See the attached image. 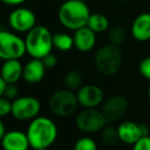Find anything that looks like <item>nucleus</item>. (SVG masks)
<instances>
[{"label": "nucleus", "mask_w": 150, "mask_h": 150, "mask_svg": "<svg viewBox=\"0 0 150 150\" xmlns=\"http://www.w3.org/2000/svg\"><path fill=\"white\" fill-rule=\"evenodd\" d=\"M26 133L33 149L49 148L56 141L58 135L55 122L49 117L39 115L31 120Z\"/></svg>", "instance_id": "f257e3e1"}, {"label": "nucleus", "mask_w": 150, "mask_h": 150, "mask_svg": "<svg viewBox=\"0 0 150 150\" xmlns=\"http://www.w3.org/2000/svg\"><path fill=\"white\" fill-rule=\"evenodd\" d=\"M91 12L86 2L65 0L58 8V21L63 28L74 31L87 26Z\"/></svg>", "instance_id": "f03ea898"}, {"label": "nucleus", "mask_w": 150, "mask_h": 150, "mask_svg": "<svg viewBox=\"0 0 150 150\" xmlns=\"http://www.w3.org/2000/svg\"><path fill=\"white\" fill-rule=\"evenodd\" d=\"M27 53L32 58L42 59L51 53L53 49V35L49 29L42 25H36L26 34L25 38Z\"/></svg>", "instance_id": "7ed1b4c3"}, {"label": "nucleus", "mask_w": 150, "mask_h": 150, "mask_svg": "<svg viewBox=\"0 0 150 150\" xmlns=\"http://www.w3.org/2000/svg\"><path fill=\"white\" fill-rule=\"evenodd\" d=\"M95 67L103 76H113L120 71L122 63V53L119 46L107 44L100 47L95 53Z\"/></svg>", "instance_id": "20e7f679"}, {"label": "nucleus", "mask_w": 150, "mask_h": 150, "mask_svg": "<svg viewBox=\"0 0 150 150\" xmlns=\"http://www.w3.org/2000/svg\"><path fill=\"white\" fill-rule=\"evenodd\" d=\"M26 53L25 39L16 32L0 31V59H21Z\"/></svg>", "instance_id": "39448f33"}, {"label": "nucleus", "mask_w": 150, "mask_h": 150, "mask_svg": "<svg viewBox=\"0 0 150 150\" xmlns=\"http://www.w3.org/2000/svg\"><path fill=\"white\" fill-rule=\"evenodd\" d=\"M77 94L69 89L58 90L49 99V108L57 117H65L74 115L79 106Z\"/></svg>", "instance_id": "423d86ee"}, {"label": "nucleus", "mask_w": 150, "mask_h": 150, "mask_svg": "<svg viewBox=\"0 0 150 150\" xmlns=\"http://www.w3.org/2000/svg\"><path fill=\"white\" fill-rule=\"evenodd\" d=\"M76 126L84 133H96L107 124L102 111L95 108H84L76 117Z\"/></svg>", "instance_id": "0eeeda50"}, {"label": "nucleus", "mask_w": 150, "mask_h": 150, "mask_svg": "<svg viewBox=\"0 0 150 150\" xmlns=\"http://www.w3.org/2000/svg\"><path fill=\"white\" fill-rule=\"evenodd\" d=\"M41 110V102L34 96H21L12 101L11 115L16 120H32Z\"/></svg>", "instance_id": "6e6552de"}, {"label": "nucleus", "mask_w": 150, "mask_h": 150, "mask_svg": "<svg viewBox=\"0 0 150 150\" xmlns=\"http://www.w3.org/2000/svg\"><path fill=\"white\" fill-rule=\"evenodd\" d=\"M36 16L28 7L18 6L8 16V25L16 33H28L36 26Z\"/></svg>", "instance_id": "1a4fd4ad"}, {"label": "nucleus", "mask_w": 150, "mask_h": 150, "mask_svg": "<svg viewBox=\"0 0 150 150\" xmlns=\"http://www.w3.org/2000/svg\"><path fill=\"white\" fill-rule=\"evenodd\" d=\"M117 129L120 142H124L128 145H134L141 138L149 136L150 134L149 128L146 125L137 124L130 120L120 122Z\"/></svg>", "instance_id": "9d476101"}, {"label": "nucleus", "mask_w": 150, "mask_h": 150, "mask_svg": "<svg viewBox=\"0 0 150 150\" xmlns=\"http://www.w3.org/2000/svg\"><path fill=\"white\" fill-rule=\"evenodd\" d=\"M76 94L79 104L84 108H95L102 103L104 98L102 89L92 84L82 86Z\"/></svg>", "instance_id": "9b49d317"}, {"label": "nucleus", "mask_w": 150, "mask_h": 150, "mask_svg": "<svg viewBox=\"0 0 150 150\" xmlns=\"http://www.w3.org/2000/svg\"><path fill=\"white\" fill-rule=\"evenodd\" d=\"M129 103L124 96L115 95L108 98L102 106V112L107 122L122 119L128 110Z\"/></svg>", "instance_id": "f8f14e48"}, {"label": "nucleus", "mask_w": 150, "mask_h": 150, "mask_svg": "<svg viewBox=\"0 0 150 150\" xmlns=\"http://www.w3.org/2000/svg\"><path fill=\"white\" fill-rule=\"evenodd\" d=\"M1 147L3 150H29L31 145L26 132L12 130L4 135L1 140Z\"/></svg>", "instance_id": "ddd939ff"}, {"label": "nucleus", "mask_w": 150, "mask_h": 150, "mask_svg": "<svg viewBox=\"0 0 150 150\" xmlns=\"http://www.w3.org/2000/svg\"><path fill=\"white\" fill-rule=\"evenodd\" d=\"M73 37L74 46L80 52H89L96 45V33L87 26L76 30Z\"/></svg>", "instance_id": "4468645a"}, {"label": "nucleus", "mask_w": 150, "mask_h": 150, "mask_svg": "<svg viewBox=\"0 0 150 150\" xmlns=\"http://www.w3.org/2000/svg\"><path fill=\"white\" fill-rule=\"evenodd\" d=\"M46 69L42 59L32 58L24 65L23 79L29 84H38L43 80Z\"/></svg>", "instance_id": "2eb2a0df"}, {"label": "nucleus", "mask_w": 150, "mask_h": 150, "mask_svg": "<svg viewBox=\"0 0 150 150\" xmlns=\"http://www.w3.org/2000/svg\"><path fill=\"white\" fill-rule=\"evenodd\" d=\"M131 34L139 42L150 40V13L144 12L135 18L131 27Z\"/></svg>", "instance_id": "dca6fc26"}, {"label": "nucleus", "mask_w": 150, "mask_h": 150, "mask_svg": "<svg viewBox=\"0 0 150 150\" xmlns=\"http://www.w3.org/2000/svg\"><path fill=\"white\" fill-rule=\"evenodd\" d=\"M24 65L20 59L4 60L0 69V75L7 84H16L23 78Z\"/></svg>", "instance_id": "f3484780"}, {"label": "nucleus", "mask_w": 150, "mask_h": 150, "mask_svg": "<svg viewBox=\"0 0 150 150\" xmlns=\"http://www.w3.org/2000/svg\"><path fill=\"white\" fill-rule=\"evenodd\" d=\"M87 27L96 34L104 33L109 29V21L102 13H91L87 23Z\"/></svg>", "instance_id": "a211bd4d"}, {"label": "nucleus", "mask_w": 150, "mask_h": 150, "mask_svg": "<svg viewBox=\"0 0 150 150\" xmlns=\"http://www.w3.org/2000/svg\"><path fill=\"white\" fill-rule=\"evenodd\" d=\"M53 47L62 52H67L74 46V37L67 33L58 32L53 35Z\"/></svg>", "instance_id": "6ab92c4d"}, {"label": "nucleus", "mask_w": 150, "mask_h": 150, "mask_svg": "<svg viewBox=\"0 0 150 150\" xmlns=\"http://www.w3.org/2000/svg\"><path fill=\"white\" fill-rule=\"evenodd\" d=\"M101 140L108 147L117 146L120 141L117 129L113 128L111 126H105L101 130Z\"/></svg>", "instance_id": "aec40b11"}, {"label": "nucleus", "mask_w": 150, "mask_h": 150, "mask_svg": "<svg viewBox=\"0 0 150 150\" xmlns=\"http://www.w3.org/2000/svg\"><path fill=\"white\" fill-rule=\"evenodd\" d=\"M127 38V32L120 25H115L108 29V40L109 43L115 46L122 45Z\"/></svg>", "instance_id": "412c9836"}, {"label": "nucleus", "mask_w": 150, "mask_h": 150, "mask_svg": "<svg viewBox=\"0 0 150 150\" xmlns=\"http://www.w3.org/2000/svg\"><path fill=\"white\" fill-rule=\"evenodd\" d=\"M64 85L67 89L78 91L83 86V77L78 71H69L64 77Z\"/></svg>", "instance_id": "4be33fe9"}, {"label": "nucleus", "mask_w": 150, "mask_h": 150, "mask_svg": "<svg viewBox=\"0 0 150 150\" xmlns=\"http://www.w3.org/2000/svg\"><path fill=\"white\" fill-rule=\"evenodd\" d=\"M74 150H97V144L90 137H83L77 140Z\"/></svg>", "instance_id": "5701e85b"}, {"label": "nucleus", "mask_w": 150, "mask_h": 150, "mask_svg": "<svg viewBox=\"0 0 150 150\" xmlns=\"http://www.w3.org/2000/svg\"><path fill=\"white\" fill-rule=\"evenodd\" d=\"M12 109V101L4 96L0 97V117H7L11 115Z\"/></svg>", "instance_id": "b1692460"}, {"label": "nucleus", "mask_w": 150, "mask_h": 150, "mask_svg": "<svg viewBox=\"0 0 150 150\" xmlns=\"http://www.w3.org/2000/svg\"><path fill=\"white\" fill-rule=\"evenodd\" d=\"M139 71L141 76L150 81V56L143 58L139 63Z\"/></svg>", "instance_id": "393cba45"}, {"label": "nucleus", "mask_w": 150, "mask_h": 150, "mask_svg": "<svg viewBox=\"0 0 150 150\" xmlns=\"http://www.w3.org/2000/svg\"><path fill=\"white\" fill-rule=\"evenodd\" d=\"M18 88L16 84H7L4 90L3 96L8 98L9 100H14L16 98L18 97Z\"/></svg>", "instance_id": "a878e982"}, {"label": "nucleus", "mask_w": 150, "mask_h": 150, "mask_svg": "<svg viewBox=\"0 0 150 150\" xmlns=\"http://www.w3.org/2000/svg\"><path fill=\"white\" fill-rule=\"evenodd\" d=\"M133 150H150V136L143 137L135 143L133 145Z\"/></svg>", "instance_id": "bb28decb"}, {"label": "nucleus", "mask_w": 150, "mask_h": 150, "mask_svg": "<svg viewBox=\"0 0 150 150\" xmlns=\"http://www.w3.org/2000/svg\"><path fill=\"white\" fill-rule=\"evenodd\" d=\"M42 61H43L46 69H53V67H55L56 64H57V57L51 52V53L44 56V57L42 58Z\"/></svg>", "instance_id": "cd10ccee"}, {"label": "nucleus", "mask_w": 150, "mask_h": 150, "mask_svg": "<svg viewBox=\"0 0 150 150\" xmlns=\"http://www.w3.org/2000/svg\"><path fill=\"white\" fill-rule=\"evenodd\" d=\"M3 4L8 6H21L24 4L27 0H0Z\"/></svg>", "instance_id": "c85d7f7f"}, {"label": "nucleus", "mask_w": 150, "mask_h": 150, "mask_svg": "<svg viewBox=\"0 0 150 150\" xmlns=\"http://www.w3.org/2000/svg\"><path fill=\"white\" fill-rule=\"evenodd\" d=\"M6 134V128H5V125H4L3 120H1L0 117V142H1L2 138L4 137V135Z\"/></svg>", "instance_id": "c756f323"}, {"label": "nucleus", "mask_w": 150, "mask_h": 150, "mask_svg": "<svg viewBox=\"0 0 150 150\" xmlns=\"http://www.w3.org/2000/svg\"><path fill=\"white\" fill-rule=\"evenodd\" d=\"M6 85H7V83L4 81L3 78H2L1 75H0V97L3 96V93H4V90H5Z\"/></svg>", "instance_id": "7c9ffc66"}, {"label": "nucleus", "mask_w": 150, "mask_h": 150, "mask_svg": "<svg viewBox=\"0 0 150 150\" xmlns=\"http://www.w3.org/2000/svg\"><path fill=\"white\" fill-rule=\"evenodd\" d=\"M34 150H48V148H37V149H34Z\"/></svg>", "instance_id": "2f4dec72"}, {"label": "nucleus", "mask_w": 150, "mask_h": 150, "mask_svg": "<svg viewBox=\"0 0 150 150\" xmlns=\"http://www.w3.org/2000/svg\"><path fill=\"white\" fill-rule=\"evenodd\" d=\"M148 97H149V99H150V86H149V88H148Z\"/></svg>", "instance_id": "473e14b6"}, {"label": "nucleus", "mask_w": 150, "mask_h": 150, "mask_svg": "<svg viewBox=\"0 0 150 150\" xmlns=\"http://www.w3.org/2000/svg\"><path fill=\"white\" fill-rule=\"evenodd\" d=\"M78 1H82V2H86L87 0H78Z\"/></svg>", "instance_id": "72a5a7b5"}, {"label": "nucleus", "mask_w": 150, "mask_h": 150, "mask_svg": "<svg viewBox=\"0 0 150 150\" xmlns=\"http://www.w3.org/2000/svg\"><path fill=\"white\" fill-rule=\"evenodd\" d=\"M120 1H125V0H120Z\"/></svg>", "instance_id": "f704fd0d"}, {"label": "nucleus", "mask_w": 150, "mask_h": 150, "mask_svg": "<svg viewBox=\"0 0 150 150\" xmlns=\"http://www.w3.org/2000/svg\"><path fill=\"white\" fill-rule=\"evenodd\" d=\"M0 31H1V28H0Z\"/></svg>", "instance_id": "c9c22d12"}]
</instances>
